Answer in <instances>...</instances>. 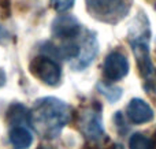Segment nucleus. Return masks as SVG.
I'll use <instances>...</instances> for the list:
<instances>
[{"instance_id": "f257e3e1", "label": "nucleus", "mask_w": 156, "mask_h": 149, "mask_svg": "<svg viewBox=\"0 0 156 149\" xmlns=\"http://www.w3.org/2000/svg\"><path fill=\"white\" fill-rule=\"evenodd\" d=\"M70 120V108L56 97H44L34 103L29 112V123L43 138L52 140L59 136Z\"/></svg>"}, {"instance_id": "f03ea898", "label": "nucleus", "mask_w": 156, "mask_h": 149, "mask_svg": "<svg viewBox=\"0 0 156 149\" xmlns=\"http://www.w3.org/2000/svg\"><path fill=\"white\" fill-rule=\"evenodd\" d=\"M137 26H134L130 32V45H132L133 55L136 56L137 66L140 70L141 77L145 81V89L152 90L156 93V71L152 64L151 55H149V27L148 21L144 16H141V25L136 22Z\"/></svg>"}, {"instance_id": "7ed1b4c3", "label": "nucleus", "mask_w": 156, "mask_h": 149, "mask_svg": "<svg viewBox=\"0 0 156 149\" xmlns=\"http://www.w3.org/2000/svg\"><path fill=\"white\" fill-rule=\"evenodd\" d=\"M30 73H33L37 78H40L44 84L51 85V86L56 85L62 77L60 66L47 55H40L32 60Z\"/></svg>"}, {"instance_id": "20e7f679", "label": "nucleus", "mask_w": 156, "mask_h": 149, "mask_svg": "<svg viewBox=\"0 0 156 149\" xmlns=\"http://www.w3.org/2000/svg\"><path fill=\"white\" fill-rule=\"evenodd\" d=\"M89 12L96 18L112 21L126 11V0H86Z\"/></svg>"}, {"instance_id": "39448f33", "label": "nucleus", "mask_w": 156, "mask_h": 149, "mask_svg": "<svg viewBox=\"0 0 156 149\" xmlns=\"http://www.w3.org/2000/svg\"><path fill=\"white\" fill-rule=\"evenodd\" d=\"M129 73V60L121 52H111L104 60L103 74L108 81H119Z\"/></svg>"}, {"instance_id": "423d86ee", "label": "nucleus", "mask_w": 156, "mask_h": 149, "mask_svg": "<svg viewBox=\"0 0 156 149\" xmlns=\"http://www.w3.org/2000/svg\"><path fill=\"white\" fill-rule=\"evenodd\" d=\"M51 32L55 37L65 38V40H73L80 36L81 25L73 15H59L52 22Z\"/></svg>"}, {"instance_id": "0eeeda50", "label": "nucleus", "mask_w": 156, "mask_h": 149, "mask_svg": "<svg viewBox=\"0 0 156 149\" xmlns=\"http://www.w3.org/2000/svg\"><path fill=\"white\" fill-rule=\"evenodd\" d=\"M81 51L80 55L74 59V62L71 63V67L74 70H83L85 67H88L92 62H93L94 56L97 55L99 51V45H97V40L94 37V34L88 33V34L83 37L82 43L80 44Z\"/></svg>"}, {"instance_id": "6e6552de", "label": "nucleus", "mask_w": 156, "mask_h": 149, "mask_svg": "<svg viewBox=\"0 0 156 149\" xmlns=\"http://www.w3.org/2000/svg\"><path fill=\"white\" fill-rule=\"evenodd\" d=\"M80 129L86 138L96 141L104 134V129H103L101 116L99 112L93 111V109H88L85 111L80 118Z\"/></svg>"}, {"instance_id": "1a4fd4ad", "label": "nucleus", "mask_w": 156, "mask_h": 149, "mask_svg": "<svg viewBox=\"0 0 156 149\" xmlns=\"http://www.w3.org/2000/svg\"><path fill=\"white\" fill-rule=\"evenodd\" d=\"M126 115L133 123L141 125V123H148L155 118L154 109L149 107L148 103H145L141 99H133L126 108Z\"/></svg>"}, {"instance_id": "9d476101", "label": "nucleus", "mask_w": 156, "mask_h": 149, "mask_svg": "<svg viewBox=\"0 0 156 149\" xmlns=\"http://www.w3.org/2000/svg\"><path fill=\"white\" fill-rule=\"evenodd\" d=\"M8 138L15 149H26L33 142L32 133L27 129H25L23 126H15L14 129H11Z\"/></svg>"}, {"instance_id": "9b49d317", "label": "nucleus", "mask_w": 156, "mask_h": 149, "mask_svg": "<svg viewBox=\"0 0 156 149\" xmlns=\"http://www.w3.org/2000/svg\"><path fill=\"white\" fill-rule=\"evenodd\" d=\"M7 120L12 126H22L29 122V111L21 104H12L7 111Z\"/></svg>"}, {"instance_id": "f8f14e48", "label": "nucleus", "mask_w": 156, "mask_h": 149, "mask_svg": "<svg viewBox=\"0 0 156 149\" xmlns=\"http://www.w3.org/2000/svg\"><path fill=\"white\" fill-rule=\"evenodd\" d=\"M155 142L141 133H134L129 140L130 149H155Z\"/></svg>"}, {"instance_id": "ddd939ff", "label": "nucleus", "mask_w": 156, "mask_h": 149, "mask_svg": "<svg viewBox=\"0 0 156 149\" xmlns=\"http://www.w3.org/2000/svg\"><path fill=\"white\" fill-rule=\"evenodd\" d=\"M97 88H99L100 93L104 95L111 103L116 101L122 96V89L118 86H112V85H107V84H101V82H100V84L97 85Z\"/></svg>"}, {"instance_id": "4468645a", "label": "nucleus", "mask_w": 156, "mask_h": 149, "mask_svg": "<svg viewBox=\"0 0 156 149\" xmlns=\"http://www.w3.org/2000/svg\"><path fill=\"white\" fill-rule=\"evenodd\" d=\"M74 2L76 0H51V5L59 12H65L73 7Z\"/></svg>"}, {"instance_id": "2eb2a0df", "label": "nucleus", "mask_w": 156, "mask_h": 149, "mask_svg": "<svg viewBox=\"0 0 156 149\" xmlns=\"http://www.w3.org/2000/svg\"><path fill=\"white\" fill-rule=\"evenodd\" d=\"M8 38H10V34H8L7 29H5L4 26H2V25H0V44L5 43Z\"/></svg>"}]
</instances>
